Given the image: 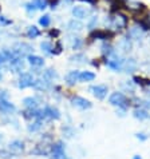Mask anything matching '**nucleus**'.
<instances>
[{
    "instance_id": "nucleus-23",
    "label": "nucleus",
    "mask_w": 150,
    "mask_h": 159,
    "mask_svg": "<svg viewBox=\"0 0 150 159\" xmlns=\"http://www.w3.org/2000/svg\"><path fill=\"white\" fill-rule=\"evenodd\" d=\"M42 127V119H36L35 122H32L31 125H28V131L30 132H35L38 130H40Z\"/></svg>"
},
{
    "instance_id": "nucleus-1",
    "label": "nucleus",
    "mask_w": 150,
    "mask_h": 159,
    "mask_svg": "<svg viewBox=\"0 0 150 159\" xmlns=\"http://www.w3.org/2000/svg\"><path fill=\"white\" fill-rule=\"evenodd\" d=\"M15 111H16V107L11 102L7 100L6 91H2V94H0V112L10 115V114H14Z\"/></svg>"
},
{
    "instance_id": "nucleus-10",
    "label": "nucleus",
    "mask_w": 150,
    "mask_h": 159,
    "mask_svg": "<svg viewBox=\"0 0 150 159\" xmlns=\"http://www.w3.org/2000/svg\"><path fill=\"white\" fill-rule=\"evenodd\" d=\"M90 14V11L87 10V8L85 7H79V6H75L73 8V15L75 17H78V19H85V17H87Z\"/></svg>"
},
{
    "instance_id": "nucleus-33",
    "label": "nucleus",
    "mask_w": 150,
    "mask_h": 159,
    "mask_svg": "<svg viewBox=\"0 0 150 159\" xmlns=\"http://www.w3.org/2000/svg\"><path fill=\"white\" fill-rule=\"evenodd\" d=\"M36 10H38V8H36V6H35L34 3H27V4H26V11H27L28 14H34Z\"/></svg>"
},
{
    "instance_id": "nucleus-8",
    "label": "nucleus",
    "mask_w": 150,
    "mask_h": 159,
    "mask_svg": "<svg viewBox=\"0 0 150 159\" xmlns=\"http://www.w3.org/2000/svg\"><path fill=\"white\" fill-rule=\"evenodd\" d=\"M8 150H10L11 152H14L15 155H17V154L24 151V143L21 142V140H12V142L8 144Z\"/></svg>"
},
{
    "instance_id": "nucleus-24",
    "label": "nucleus",
    "mask_w": 150,
    "mask_h": 159,
    "mask_svg": "<svg viewBox=\"0 0 150 159\" xmlns=\"http://www.w3.org/2000/svg\"><path fill=\"white\" fill-rule=\"evenodd\" d=\"M39 35H40V31L35 27V25H31V27H28V31H27V36L28 38L35 39V38H38Z\"/></svg>"
},
{
    "instance_id": "nucleus-28",
    "label": "nucleus",
    "mask_w": 150,
    "mask_h": 159,
    "mask_svg": "<svg viewBox=\"0 0 150 159\" xmlns=\"http://www.w3.org/2000/svg\"><path fill=\"white\" fill-rule=\"evenodd\" d=\"M50 23H51V17L48 15H45V16H42L40 19H39V24L43 25V27H48Z\"/></svg>"
},
{
    "instance_id": "nucleus-39",
    "label": "nucleus",
    "mask_w": 150,
    "mask_h": 159,
    "mask_svg": "<svg viewBox=\"0 0 150 159\" xmlns=\"http://www.w3.org/2000/svg\"><path fill=\"white\" fill-rule=\"evenodd\" d=\"M7 59H6V56H4L3 54H0V66H2L3 63H4V61H6Z\"/></svg>"
},
{
    "instance_id": "nucleus-37",
    "label": "nucleus",
    "mask_w": 150,
    "mask_h": 159,
    "mask_svg": "<svg viewBox=\"0 0 150 159\" xmlns=\"http://www.w3.org/2000/svg\"><path fill=\"white\" fill-rule=\"evenodd\" d=\"M96 21H98V17H96V16H92L91 19H90V21H89V24H87V25H89L90 28H92V27H94V25L96 24Z\"/></svg>"
},
{
    "instance_id": "nucleus-11",
    "label": "nucleus",
    "mask_w": 150,
    "mask_h": 159,
    "mask_svg": "<svg viewBox=\"0 0 150 159\" xmlns=\"http://www.w3.org/2000/svg\"><path fill=\"white\" fill-rule=\"evenodd\" d=\"M51 151V147L47 144H38L36 147H35L31 154H34V155H48Z\"/></svg>"
},
{
    "instance_id": "nucleus-31",
    "label": "nucleus",
    "mask_w": 150,
    "mask_h": 159,
    "mask_svg": "<svg viewBox=\"0 0 150 159\" xmlns=\"http://www.w3.org/2000/svg\"><path fill=\"white\" fill-rule=\"evenodd\" d=\"M34 4L36 6V8H39V10H45L47 7V0H35Z\"/></svg>"
},
{
    "instance_id": "nucleus-42",
    "label": "nucleus",
    "mask_w": 150,
    "mask_h": 159,
    "mask_svg": "<svg viewBox=\"0 0 150 159\" xmlns=\"http://www.w3.org/2000/svg\"><path fill=\"white\" fill-rule=\"evenodd\" d=\"M0 142H3V135H2V132H0Z\"/></svg>"
},
{
    "instance_id": "nucleus-43",
    "label": "nucleus",
    "mask_w": 150,
    "mask_h": 159,
    "mask_svg": "<svg viewBox=\"0 0 150 159\" xmlns=\"http://www.w3.org/2000/svg\"><path fill=\"white\" fill-rule=\"evenodd\" d=\"M133 159H141V157H139V155H135Z\"/></svg>"
},
{
    "instance_id": "nucleus-13",
    "label": "nucleus",
    "mask_w": 150,
    "mask_h": 159,
    "mask_svg": "<svg viewBox=\"0 0 150 159\" xmlns=\"http://www.w3.org/2000/svg\"><path fill=\"white\" fill-rule=\"evenodd\" d=\"M10 61H11V67L15 70V72H21L24 70V61L20 56H16V58H14Z\"/></svg>"
},
{
    "instance_id": "nucleus-19",
    "label": "nucleus",
    "mask_w": 150,
    "mask_h": 159,
    "mask_svg": "<svg viewBox=\"0 0 150 159\" xmlns=\"http://www.w3.org/2000/svg\"><path fill=\"white\" fill-rule=\"evenodd\" d=\"M142 36V30L138 28V27H133L129 30V38L130 39H134V40H138Z\"/></svg>"
},
{
    "instance_id": "nucleus-29",
    "label": "nucleus",
    "mask_w": 150,
    "mask_h": 159,
    "mask_svg": "<svg viewBox=\"0 0 150 159\" xmlns=\"http://www.w3.org/2000/svg\"><path fill=\"white\" fill-rule=\"evenodd\" d=\"M134 116L137 119H146L149 116V114L146 111H143V110H135V111H134Z\"/></svg>"
},
{
    "instance_id": "nucleus-16",
    "label": "nucleus",
    "mask_w": 150,
    "mask_h": 159,
    "mask_svg": "<svg viewBox=\"0 0 150 159\" xmlns=\"http://www.w3.org/2000/svg\"><path fill=\"white\" fill-rule=\"evenodd\" d=\"M111 36V32L109 31H105V30H99V31H94L91 34V38H96V39H102V40H106Z\"/></svg>"
},
{
    "instance_id": "nucleus-26",
    "label": "nucleus",
    "mask_w": 150,
    "mask_h": 159,
    "mask_svg": "<svg viewBox=\"0 0 150 159\" xmlns=\"http://www.w3.org/2000/svg\"><path fill=\"white\" fill-rule=\"evenodd\" d=\"M45 78L48 79V80H54V79L58 78V74L55 72V70H52V68H48L45 71Z\"/></svg>"
},
{
    "instance_id": "nucleus-20",
    "label": "nucleus",
    "mask_w": 150,
    "mask_h": 159,
    "mask_svg": "<svg viewBox=\"0 0 150 159\" xmlns=\"http://www.w3.org/2000/svg\"><path fill=\"white\" fill-rule=\"evenodd\" d=\"M66 80H67L68 84H74L75 82L79 80V71H71L67 74V76H66Z\"/></svg>"
},
{
    "instance_id": "nucleus-14",
    "label": "nucleus",
    "mask_w": 150,
    "mask_h": 159,
    "mask_svg": "<svg viewBox=\"0 0 150 159\" xmlns=\"http://www.w3.org/2000/svg\"><path fill=\"white\" fill-rule=\"evenodd\" d=\"M113 24H114V27H117V28H125L126 27V24H127V19H126V16H123V15H117L115 17H113Z\"/></svg>"
},
{
    "instance_id": "nucleus-12",
    "label": "nucleus",
    "mask_w": 150,
    "mask_h": 159,
    "mask_svg": "<svg viewBox=\"0 0 150 159\" xmlns=\"http://www.w3.org/2000/svg\"><path fill=\"white\" fill-rule=\"evenodd\" d=\"M45 115L46 118H50V119H59L60 118V112H59V110L58 108H55V107H51V106H48V107H46L45 110Z\"/></svg>"
},
{
    "instance_id": "nucleus-30",
    "label": "nucleus",
    "mask_w": 150,
    "mask_h": 159,
    "mask_svg": "<svg viewBox=\"0 0 150 159\" xmlns=\"http://www.w3.org/2000/svg\"><path fill=\"white\" fill-rule=\"evenodd\" d=\"M135 68V61L134 59H129L126 61V70H127V72H133V70Z\"/></svg>"
},
{
    "instance_id": "nucleus-7",
    "label": "nucleus",
    "mask_w": 150,
    "mask_h": 159,
    "mask_svg": "<svg viewBox=\"0 0 150 159\" xmlns=\"http://www.w3.org/2000/svg\"><path fill=\"white\" fill-rule=\"evenodd\" d=\"M32 87L35 88V90L38 91H46L48 90V88L51 87V82L48 80V79H38V80H34V84Z\"/></svg>"
},
{
    "instance_id": "nucleus-38",
    "label": "nucleus",
    "mask_w": 150,
    "mask_h": 159,
    "mask_svg": "<svg viewBox=\"0 0 150 159\" xmlns=\"http://www.w3.org/2000/svg\"><path fill=\"white\" fill-rule=\"evenodd\" d=\"M137 138L141 139V140H145V139L148 138V136H145V134H137Z\"/></svg>"
},
{
    "instance_id": "nucleus-2",
    "label": "nucleus",
    "mask_w": 150,
    "mask_h": 159,
    "mask_svg": "<svg viewBox=\"0 0 150 159\" xmlns=\"http://www.w3.org/2000/svg\"><path fill=\"white\" fill-rule=\"evenodd\" d=\"M109 102H110V104L118 106L121 108H126V106H127V99L122 92H114V94H111V96L109 98Z\"/></svg>"
},
{
    "instance_id": "nucleus-35",
    "label": "nucleus",
    "mask_w": 150,
    "mask_h": 159,
    "mask_svg": "<svg viewBox=\"0 0 150 159\" xmlns=\"http://www.w3.org/2000/svg\"><path fill=\"white\" fill-rule=\"evenodd\" d=\"M81 46H82V40L79 38H75L73 40V48H74V50H78Z\"/></svg>"
},
{
    "instance_id": "nucleus-15",
    "label": "nucleus",
    "mask_w": 150,
    "mask_h": 159,
    "mask_svg": "<svg viewBox=\"0 0 150 159\" xmlns=\"http://www.w3.org/2000/svg\"><path fill=\"white\" fill-rule=\"evenodd\" d=\"M27 59H28V63L31 66H35V67H40V66L45 64V60H43V58H42V56H38V55H28Z\"/></svg>"
},
{
    "instance_id": "nucleus-36",
    "label": "nucleus",
    "mask_w": 150,
    "mask_h": 159,
    "mask_svg": "<svg viewBox=\"0 0 150 159\" xmlns=\"http://www.w3.org/2000/svg\"><path fill=\"white\" fill-rule=\"evenodd\" d=\"M10 24H11V20H8L4 16L0 15V25H10Z\"/></svg>"
},
{
    "instance_id": "nucleus-4",
    "label": "nucleus",
    "mask_w": 150,
    "mask_h": 159,
    "mask_svg": "<svg viewBox=\"0 0 150 159\" xmlns=\"http://www.w3.org/2000/svg\"><path fill=\"white\" fill-rule=\"evenodd\" d=\"M34 84V76L28 72H24V74H20L19 76V83L17 86L19 88H27V87H32Z\"/></svg>"
},
{
    "instance_id": "nucleus-27",
    "label": "nucleus",
    "mask_w": 150,
    "mask_h": 159,
    "mask_svg": "<svg viewBox=\"0 0 150 159\" xmlns=\"http://www.w3.org/2000/svg\"><path fill=\"white\" fill-rule=\"evenodd\" d=\"M15 157V154L14 152H11L10 150H0V158H4V159H10V158H14Z\"/></svg>"
},
{
    "instance_id": "nucleus-25",
    "label": "nucleus",
    "mask_w": 150,
    "mask_h": 159,
    "mask_svg": "<svg viewBox=\"0 0 150 159\" xmlns=\"http://www.w3.org/2000/svg\"><path fill=\"white\" fill-rule=\"evenodd\" d=\"M40 48H42V51H45L46 54H48V55H51L52 52H54V48H52V44L50 42H42L40 43Z\"/></svg>"
},
{
    "instance_id": "nucleus-44",
    "label": "nucleus",
    "mask_w": 150,
    "mask_h": 159,
    "mask_svg": "<svg viewBox=\"0 0 150 159\" xmlns=\"http://www.w3.org/2000/svg\"><path fill=\"white\" fill-rule=\"evenodd\" d=\"M2 78H3V76H2V74H0V80H2Z\"/></svg>"
},
{
    "instance_id": "nucleus-17",
    "label": "nucleus",
    "mask_w": 150,
    "mask_h": 159,
    "mask_svg": "<svg viewBox=\"0 0 150 159\" xmlns=\"http://www.w3.org/2000/svg\"><path fill=\"white\" fill-rule=\"evenodd\" d=\"M23 104L26 108H38V100L32 96H27L23 99Z\"/></svg>"
},
{
    "instance_id": "nucleus-5",
    "label": "nucleus",
    "mask_w": 150,
    "mask_h": 159,
    "mask_svg": "<svg viewBox=\"0 0 150 159\" xmlns=\"http://www.w3.org/2000/svg\"><path fill=\"white\" fill-rule=\"evenodd\" d=\"M90 91L92 92V95L95 96L96 99H105V96L107 95V87L102 86V84H98V86H91L90 87Z\"/></svg>"
},
{
    "instance_id": "nucleus-32",
    "label": "nucleus",
    "mask_w": 150,
    "mask_h": 159,
    "mask_svg": "<svg viewBox=\"0 0 150 159\" xmlns=\"http://www.w3.org/2000/svg\"><path fill=\"white\" fill-rule=\"evenodd\" d=\"M120 46L123 51H130V42H129V39H123V40L120 43Z\"/></svg>"
},
{
    "instance_id": "nucleus-21",
    "label": "nucleus",
    "mask_w": 150,
    "mask_h": 159,
    "mask_svg": "<svg viewBox=\"0 0 150 159\" xmlns=\"http://www.w3.org/2000/svg\"><path fill=\"white\" fill-rule=\"evenodd\" d=\"M67 27L70 31H81L83 28V24L79 20H71V21H68Z\"/></svg>"
},
{
    "instance_id": "nucleus-9",
    "label": "nucleus",
    "mask_w": 150,
    "mask_h": 159,
    "mask_svg": "<svg viewBox=\"0 0 150 159\" xmlns=\"http://www.w3.org/2000/svg\"><path fill=\"white\" fill-rule=\"evenodd\" d=\"M34 48L30 46V44L27 43H16L15 44V47H14V51L16 52L17 55H23V54H27V52H31Z\"/></svg>"
},
{
    "instance_id": "nucleus-40",
    "label": "nucleus",
    "mask_w": 150,
    "mask_h": 159,
    "mask_svg": "<svg viewBox=\"0 0 150 159\" xmlns=\"http://www.w3.org/2000/svg\"><path fill=\"white\" fill-rule=\"evenodd\" d=\"M82 2H86V3H91V4H95L96 0H82Z\"/></svg>"
},
{
    "instance_id": "nucleus-3",
    "label": "nucleus",
    "mask_w": 150,
    "mask_h": 159,
    "mask_svg": "<svg viewBox=\"0 0 150 159\" xmlns=\"http://www.w3.org/2000/svg\"><path fill=\"white\" fill-rule=\"evenodd\" d=\"M51 152H52V159H66L63 142H58V143L52 144L51 146Z\"/></svg>"
},
{
    "instance_id": "nucleus-18",
    "label": "nucleus",
    "mask_w": 150,
    "mask_h": 159,
    "mask_svg": "<svg viewBox=\"0 0 150 159\" xmlns=\"http://www.w3.org/2000/svg\"><path fill=\"white\" fill-rule=\"evenodd\" d=\"M95 79V75L90 72V71H83V72H79V80L81 82H91Z\"/></svg>"
},
{
    "instance_id": "nucleus-6",
    "label": "nucleus",
    "mask_w": 150,
    "mask_h": 159,
    "mask_svg": "<svg viewBox=\"0 0 150 159\" xmlns=\"http://www.w3.org/2000/svg\"><path fill=\"white\" fill-rule=\"evenodd\" d=\"M71 103L75 106V107L81 108V110H87V108H91V103L90 100H87L85 98H82V96H74L71 99Z\"/></svg>"
},
{
    "instance_id": "nucleus-34",
    "label": "nucleus",
    "mask_w": 150,
    "mask_h": 159,
    "mask_svg": "<svg viewBox=\"0 0 150 159\" xmlns=\"http://www.w3.org/2000/svg\"><path fill=\"white\" fill-rule=\"evenodd\" d=\"M70 60L71 61H78V63H82L83 60H85V55H82V54H78V55H74L70 58Z\"/></svg>"
},
{
    "instance_id": "nucleus-41",
    "label": "nucleus",
    "mask_w": 150,
    "mask_h": 159,
    "mask_svg": "<svg viewBox=\"0 0 150 159\" xmlns=\"http://www.w3.org/2000/svg\"><path fill=\"white\" fill-rule=\"evenodd\" d=\"M59 32H58V31H51V32H50V35H51V36H56V35H58Z\"/></svg>"
},
{
    "instance_id": "nucleus-22",
    "label": "nucleus",
    "mask_w": 150,
    "mask_h": 159,
    "mask_svg": "<svg viewBox=\"0 0 150 159\" xmlns=\"http://www.w3.org/2000/svg\"><path fill=\"white\" fill-rule=\"evenodd\" d=\"M106 63H107V66H109L110 68H113V70H120L121 66H122V60L118 59V58H115L114 60H107Z\"/></svg>"
}]
</instances>
